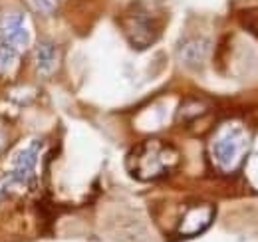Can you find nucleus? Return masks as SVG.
Segmentation results:
<instances>
[{"label":"nucleus","mask_w":258,"mask_h":242,"mask_svg":"<svg viewBox=\"0 0 258 242\" xmlns=\"http://www.w3.org/2000/svg\"><path fill=\"white\" fill-rule=\"evenodd\" d=\"M181 161L179 151L161 139H147L127 155V171L137 181H155L169 175Z\"/></svg>","instance_id":"obj_1"},{"label":"nucleus","mask_w":258,"mask_h":242,"mask_svg":"<svg viewBox=\"0 0 258 242\" xmlns=\"http://www.w3.org/2000/svg\"><path fill=\"white\" fill-rule=\"evenodd\" d=\"M248 143H250V137L242 127L228 125L225 131L213 141L211 155H213L215 165L225 173L238 169L242 159L246 157Z\"/></svg>","instance_id":"obj_2"},{"label":"nucleus","mask_w":258,"mask_h":242,"mask_svg":"<svg viewBox=\"0 0 258 242\" xmlns=\"http://www.w3.org/2000/svg\"><path fill=\"white\" fill-rule=\"evenodd\" d=\"M40 151H42V141L30 139L28 143H24L12 155L10 167L4 175V181L8 187H30V185H34Z\"/></svg>","instance_id":"obj_3"},{"label":"nucleus","mask_w":258,"mask_h":242,"mask_svg":"<svg viewBox=\"0 0 258 242\" xmlns=\"http://www.w3.org/2000/svg\"><path fill=\"white\" fill-rule=\"evenodd\" d=\"M123 32L127 36L129 44L137 50L149 48L155 40H157V26L155 20L141 10H133L125 14L123 18Z\"/></svg>","instance_id":"obj_4"},{"label":"nucleus","mask_w":258,"mask_h":242,"mask_svg":"<svg viewBox=\"0 0 258 242\" xmlns=\"http://www.w3.org/2000/svg\"><path fill=\"white\" fill-rule=\"evenodd\" d=\"M0 40L20 54L28 48L30 32L26 30V20L22 12H8L0 18Z\"/></svg>","instance_id":"obj_5"},{"label":"nucleus","mask_w":258,"mask_h":242,"mask_svg":"<svg viewBox=\"0 0 258 242\" xmlns=\"http://www.w3.org/2000/svg\"><path fill=\"white\" fill-rule=\"evenodd\" d=\"M213 218H215V207L211 203H199L183 214V218L177 226V234L183 238L197 236L213 222Z\"/></svg>","instance_id":"obj_6"},{"label":"nucleus","mask_w":258,"mask_h":242,"mask_svg":"<svg viewBox=\"0 0 258 242\" xmlns=\"http://www.w3.org/2000/svg\"><path fill=\"white\" fill-rule=\"evenodd\" d=\"M209 54V42L207 40H189L179 50V58L187 68H201Z\"/></svg>","instance_id":"obj_7"},{"label":"nucleus","mask_w":258,"mask_h":242,"mask_svg":"<svg viewBox=\"0 0 258 242\" xmlns=\"http://www.w3.org/2000/svg\"><path fill=\"white\" fill-rule=\"evenodd\" d=\"M36 66L42 76H50L58 66V50L52 42H40L36 48Z\"/></svg>","instance_id":"obj_8"},{"label":"nucleus","mask_w":258,"mask_h":242,"mask_svg":"<svg viewBox=\"0 0 258 242\" xmlns=\"http://www.w3.org/2000/svg\"><path fill=\"white\" fill-rule=\"evenodd\" d=\"M205 111H207V103L205 101H201V99H187V101H183L177 117H179V121H193L197 117H201Z\"/></svg>","instance_id":"obj_9"},{"label":"nucleus","mask_w":258,"mask_h":242,"mask_svg":"<svg viewBox=\"0 0 258 242\" xmlns=\"http://www.w3.org/2000/svg\"><path fill=\"white\" fill-rule=\"evenodd\" d=\"M18 56H20V52H16L12 46H8L6 42L0 40V72L12 68L18 60Z\"/></svg>","instance_id":"obj_10"},{"label":"nucleus","mask_w":258,"mask_h":242,"mask_svg":"<svg viewBox=\"0 0 258 242\" xmlns=\"http://www.w3.org/2000/svg\"><path fill=\"white\" fill-rule=\"evenodd\" d=\"M30 4L40 14H52L56 10V0H30Z\"/></svg>","instance_id":"obj_11"},{"label":"nucleus","mask_w":258,"mask_h":242,"mask_svg":"<svg viewBox=\"0 0 258 242\" xmlns=\"http://www.w3.org/2000/svg\"><path fill=\"white\" fill-rule=\"evenodd\" d=\"M244 24H246V28H248V30L252 32V34L258 38V8L256 10H250V12H248V18H246V22H244Z\"/></svg>","instance_id":"obj_12"},{"label":"nucleus","mask_w":258,"mask_h":242,"mask_svg":"<svg viewBox=\"0 0 258 242\" xmlns=\"http://www.w3.org/2000/svg\"><path fill=\"white\" fill-rule=\"evenodd\" d=\"M8 189V185H6V181H4V177H0V197H2V193Z\"/></svg>","instance_id":"obj_13"},{"label":"nucleus","mask_w":258,"mask_h":242,"mask_svg":"<svg viewBox=\"0 0 258 242\" xmlns=\"http://www.w3.org/2000/svg\"><path fill=\"white\" fill-rule=\"evenodd\" d=\"M2 143H4V137H2V133H0V147H2Z\"/></svg>","instance_id":"obj_14"}]
</instances>
